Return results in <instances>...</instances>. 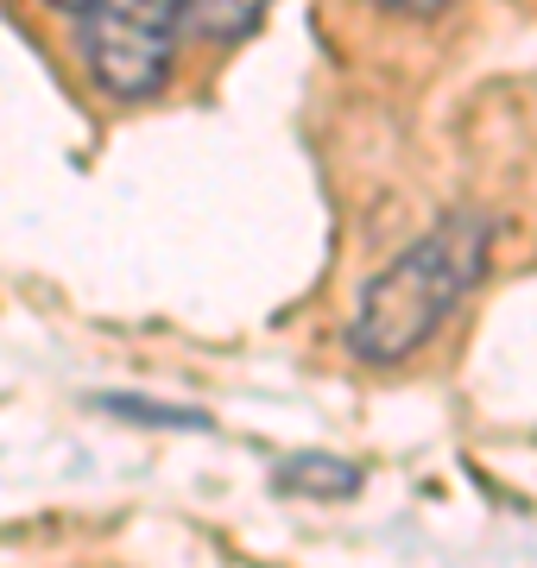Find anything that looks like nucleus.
Returning <instances> with one entry per match:
<instances>
[{"label": "nucleus", "instance_id": "nucleus-2", "mask_svg": "<svg viewBox=\"0 0 537 568\" xmlns=\"http://www.w3.org/2000/svg\"><path fill=\"white\" fill-rule=\"evenodd\" d=\"M184 26H190V0H95L83 13L89 77L102 82L114 102L159 95Z\"/></svg>", "mask_w": 537, "mask_h": 568}, {"label": "nucleus", "instance_id": "nucleus-1", "mask_svg": "<svg viewBox=\"0 0 537 568\" xmlns=\"http://www.w3.org/2000/svg\"><path fill=\"white\" fill-rule=\"evenodd\" d=\"M487 222L480 215H449L417 246H405L386 272H373L361 304L348 316V347L373 366H393L430 342L487 265Z\"/></svg>", "mask_w": 537, "mask_h": 568}, {"label": "nucleus", "instance_id": "nucleus-7", "mask_svg": "<svg viewBox=\"0 0 537 568\" xmlns=\"http://www.w3.org/2000/svg\"><path fill=\"white\" fill-rule=\"evenodd\" d=\"M51 7H63V13H89L95 0H51Z\"/></svg>", "mask_w": 537, "mask_h": 568}, {"label": "nucleus", "instance_id": "nucleus-6", "mask_svg": "<svg viewBox=\"0 0 537 568\" xmlns=\"http://www.w3.org/2000/svg\"><path fill=\"white\" fill-rule=\"evenodd\" d=\"M373 7H393V13H443V7H455V0H373Z\"/></svg>", "mask_w": 537, "mask_h": 568}, {"label": "nucleus", "instance_id": "nucleus-4", "mask_svg": "<svg viewBox=\"0 0 537 568\" xmlns=\"http://www.w3.org/2000/svg\"><path fill=\"white\" fill-rule=\"evenodd\" d=\"M278 487H291V493H348L354 467L330 462V455H297V462L278 474Z\"/></svg>", "mask_w": 537, "mask_h": 568}, {"label": "nucleus", "instance_id": "nucleus-5", "mask_svg": "<svg viewBox=\"0 0 537 568\" xmlns=\"http://www.w3.org/2000/svg\"><path fill=\"white\" fill-rule=\"evenodd\" d=\"M108 410H121V417H145V424H203V417H196V410H165V405H140V398H102Z\"/></svg>", "mask_w": 537, "mask_h": 568}, {"label": "nucleus", "instance_id": "nucleus-3", "mask_svg": "<svg viewBox=\"0 0 537 568\" xmlns=\"http://www.w3.org/2000/svg\"><path fill=\"white\" fill-rule=\"evenodd\" d=\"M272 0H190V39H209V44H234L247 39L253 26L266 20Z\"/></svg>", "mask_w": 537, "mask_h": 568}]
</instances>
